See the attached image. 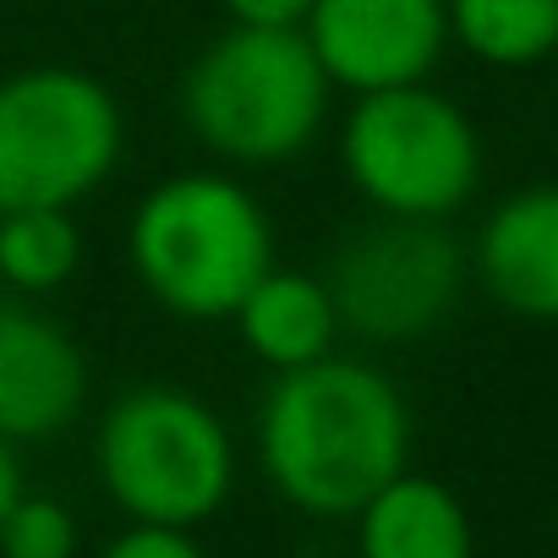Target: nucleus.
<instances>
[{"label": "nucleus", "mask_w": 558, "mask_h": 558, "mask_svg": "<svg viewBox=\"0 0 558 558\" xmlns=\"http://www.w3.org/2000/svg\"><path fill=\"white\" fill-rule=\"evenodd\" d=\"M257 460L291 509L351 520L411 465V405L373 362L318 356L274 373L257 405Z\"/></svg>", "instance_id": "1"}, {"label": "nucleus", "mask_w": 558, "mask_h": 558, "mask_svg": "<svg viewBox=\"0 0 558 558\" xmlns=\"http://www.w3.org/2000/svg\"><path fill=\"white\" fill-rule=\"evenodd\" d=\"M126 263L154 307L186 324H230L274 268L268 208L225 170H186L148 186L126 225Z\"/></svg>", "instance_id": "2"}, {"label": "nucleus", "mask_w": 558, "mask_h": 558, "mask_svg": "<svg viewBox=\"0 0 558 558\" xmlns=\"http://www.w3.org/2000/svg\"><path fill=\"white\" fill-rule=\"evenodd\" d=\"M335 83L302 28L230 23L181 77L186 132L225 165H286L307 154L329 121Z\"/></svg>", "instance_id": "3"}, {"label": "nucleus", "mask_w": 558, "mask_h": 558, "mask_svg": "<svg viewBox=\"0 0 558 558\" xmlns=\"http://www.w3.org/2000/svg\"><path fill=\"white\" fill-rule=\"evenodd\" d=\"M94 465L126 520L203 525L235 487V444L208 400L181 384H137L110 400L94 433Z\"/></svg>", "instance_id": "4"}, {"label": "nucleus", "mask_w": 558, "mask_h": 558, "mask_svg": "<svg viewBox=\"0 0 558 558\" xmlns=\"http://www.w3.org/2000/svg\"><path fill=\"white\" fill-rule=\"evenodd\" d=\"M340 165L373 214L449 219L482 186V132L433 83L356 94L340 126Z\"/></svg>", "instance_id": "5"}, {"label": "nucleus", "mask_w": 558, "mask_h": 558, "mask_svg": "<svg viewBox=\"0 0 558 558\" xmlns=\"http://www.w3.org/2000/svg\"><path fill=\"white\" fill-rule=\"evenodd\" d=\"M126 148L110 83L83 66H23L0 77V208H77Z\"/></svg>", "instance_id": "6"}, {"label": "nucleus", "mask_w": 558, "mask_h": 558, "mask_svg": "<svg viewBox=\"0 0 558 558\" xmlns=\"http://www.w3.org/2000/svg\"><path fill=\"white\" fill-rule=\"evenodd\" d=\"M471 257L454 241L449 219H405V214H373V225L351 230L324 286L335 296L340 329L373 345H405L460 307Z\"/></svg>", "instance_id": "7"}, {"label": "nucleus", "mask_w": 558, "mask_h": 558, "mask_svg": "<svg viewBox=\"0 0 558 558\" xmlns=\"http://www.w3.org/2000/svg\"><path fill=\"white\" fill-rule=\"evenodd\" d=\"M302 34L329 83L356 99L427 83L449 50V12L444 0H313Z\"/></svg>", "instance_id": "8"}, {"label": "nucleus", "mask_w": 558, "mask_h": 558, "mask_svg": "<svg viewBox=\"0 0 558 558\" xmlns=\"http://www.w3.org/2000/svg\"><path fill=\"white\" fill-rule=\"evenodd\" d=\"M88 405V356L77 335L28 296L0 302V438L50 444Z\"/></svg>", "instance_id": "9"}, {"label": "nucleus", "mask_w": 558, "mask_h": 558, "mask_svg": "<svg viewBox=\"0 0 558 558\" xmlns=\"http://www.w3.org/2000/svg\"><path fill=\"white\" fill-rule=\"evenodd\" d=\"M471 274L504 313L558 324V181L520 186L482 219Z\"/></svg>", "instance_id": "10"}, {"label": "nucleus", "mask_w": 558, "mask_h": 558, "mask_svg": "<svg viewBox=\"0 0 558 558\" xmlns=\"http://www.w3.org/2000/svg\"><path fill=\"white\" fill-rule=\"evenodd\" d=\"M241 345L268 367V373H291L307 367L318 356L340 351V313L335 296L324 286V274H302V268H268L257 286L241 296V307L230 313Z\"/></svg>", "instance_id": "11"}, {"label": "nucleus", "mask_w": 558, "mask_h": 558, "mask_svg": "<svg viewBox=\"0 0 558 558\" xmlns=\"http://www.w3.org/2000/svg\"><path fill=\"white\" fill-rule=\"evenodd\" d=\"M351 520L362 558H476V531L460 493L438 476H416L411 465Z\"/></svg>", "instance_id": "12"}, {"label": "nucleus", "mask_w": 558, "mask_h": 558, "mask_svg": "<svg viewBox=\"0 0 558 558\" xmlns=\"http://www.w3.org/2000/svg\"><path fill=\"white\" fill-rule=\"evenodd\" d=\"M449 45L471 61L520 72L558 56V0H444Z\"/></svg>", "instance_id": "13"}, {"label": "nucleus", "mask_w": 558, "mask_h": 558, "mask_svg": "<svg viewBox=\"0 0 558 558\" xmlns=\"http://www.w3.org/2000/svg\"><path fill=\"white\" fill-rule=\"evenodd\" d=\"M83 268V225L72 208H0V291L50 296Z\"/></svg>", "instance_id": "14"}, {"label": "nucleus", "mask_w": 558, "mask_h": 558, "mask_svg": "<svg viewBox=\"0 0 558 558\" xmlns=\"http://www.w3.org/2000/svg\"><path fill=\"white\" fill-rule=\"evenodd\" d=\"M0 558H77V520L50 493H17L0 520Z\"/></svg>", "instance_id": "15"}, {"label": "nucleus", "mask_w": 558, "mask_h": 558, "mask_svg": "<svg viewBox=\"0 0 558 558\" xmlns=\"http://www.w3.org/2000/svg\"><path fill=\"white\" fill-rule=\"evenodd\" d=\"M99 558H208V553L181 525H143V520H132Z\"/></svg>", "instance_id": "16"}, {"label": "nucleus", "mask_w": 558, "mask_h": 558, "mask_svg": "<svg viewBox=\"0 0 558 558\" xmlns=\"http://www.w3.org/2000/svg\"><path fill=\"white\" fill-rule=\"evenodd\" d=\"M230 23H246V28H302L313 0H219Z\"/></svg>", "instance_id": "17"}, {"label": "nucleus", "mask_w": 558, "mask_h": 558, "mask_svg": "<svg viewBox=\"0 0 558 558\" xmlns=\"http://www.w3.org/2000/svg\"><path fill=\"white\" fill-rule=\"evenodd\" d=\"M17 493H23V465H17V449L0 438V520H7V509H12Z\"/></svg>", "instance_id": "18"}]
</instances>
